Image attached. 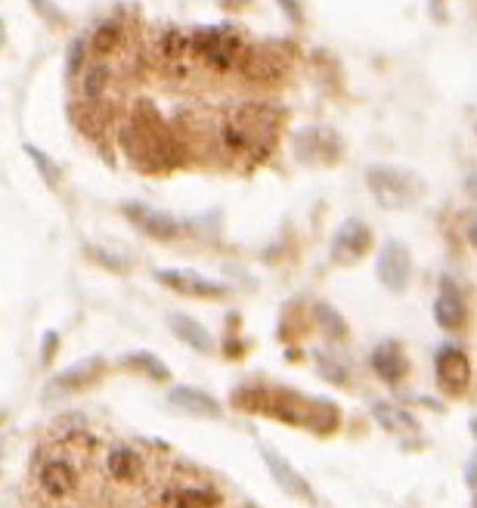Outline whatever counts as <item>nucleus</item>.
Returning <instances> with one entry per match:
<instances>
[{
	"label": "nucleus",
	"instance_id": "f257e3e1",
	"mask_svg": "<svg viewBox=\"0 0 477 508\" xmlns=\"http://www.w3.org/2000/svg\"><path fill=\"white\" fill-rule=\"evenodd\" d=\"M121 143L127 149V159L140 170H168L183 161V149L177 137L164 127L155 109L149 106H136L130 124L121 133Z\"/></svg>",
	"mask_w": 477,
	"mask_h": 508
},
{
	"label": "nucleus",
	"instance_id": "f03ea898",
	"mask_svg": "<svg viewBox=\"0 0 477 508\" xmlns=\"http://www.w3.org/2000/svg\"><path fill=\"white\" fill-rule=\"evenodd\" d=\"M239 406L242 409H260L270 412L288 425H301L310 431H332L338 425V409L329 400H310L301 393H288V391H242L236 393Z\"/></svg>",
	"mask_w": 477,
	"mask_h": 508
},
{
	"label": "nucleus",
	"instance_id": "7ed1b4c3",
	"mask_svg": "<svg viewBox=\"0 0 477 508\" xmlns=\"http://www.w3.org/2000/svg\"><path fill=\"white\" fill-rule=\"evenodd\" d=\"M190 50L195 56H201V59L208 62L211 68H233L239 62V56H242V41L236 38L233 28H195L192 38H190Z\"/></svg>",
	"mask_w": 477,
	"mask_h": 508
},
{
	"label": "nucleus",
	"instance_id": "20e7f679",
	"mask_svg": "<svg viewBox=\"0 0 477 508\" xmlns=\"http://www.w3.org/2000/svg\"><path fill=\"white\" fill-rule=\"evenodd\" d=\"M366 180L381 208H403V205H409L422 192L415 177L406 174V170H394V168H369Z\"/></svg>",
	"mask_w": 477,
	"mask_h": 508
},
{
	"label": "nucleus",
	"instance_id": "39448f33",
	"mask_svg": "<svg viewBox=\"0 0 477 508\" xmlns=\"http://www.w3.org/2000/svg\"><path fill=\"white\" fill-rule=\"evenodd\" d=\"M257 453H260V459H264L266 471H270V477L276 481V486H279L282 493H285V496L298 499V502H304V505H316V493H313V486L304 481V477H301L298 471H294L285 459H282L276 449L266 447V443H260Z\"/></svg>",
	"mask_w": 477,
	"mask_h": 508
},
{
	"label": "nucleus",
	"instance_id": "423d86ee",
	"mask_svg": "<svg viewBox=\"0 0 477 508\" xmlns=\"http://www.w3.org/2000/svg\"><path fill=\"white\" fill-rule=\"evenodd\" d=\"M155 279L186 298H227L229 295V289L223 282H214V279L195 273V270H155Z\"/></svg>",
	"mask_w": 477,
	"mask_h": 508
},
{
	"label": "nucleus",
	"instance_id": "0eeeda50",
	"mask_svg": "<svg viewBox=\"0 0 477 508\" xmlns=\"http://www.w3.org/2000/svg\"><path fill=\"white\" fill-rule=\"evenodd\" d=\"M239 68H242V75L248 78V81H255V84H273L288 71L285 59H282L273 47L242 50V56H239Z\"/></svg>",
	"mask_w": 477,
	"mask_h": 508
},
{
	"label": "nucleus",
	"instance_id": "6e6552de",
	"mask_svg": "<svg viewBox=\"0 0 477 508\" xmlns=\"http://www.w3.org/2000/svg\"><path fill=\"white\" fill-rule=\"evenodd\" d=\"M409 273H412V257L409 248L403 242H387L378 254V279L387 291H406L409 285Z\"/></svg>",
	"mask_w": 477,
	"mask_h": 508
},
{
	"label": "nucleus",
	"instance_id": "1a4fd4ad",
	"mask_svg": "<svg viewBox=\"0 0 477 508\" xmlns=\"http://www.w3.org/2000/svg\"><path fill=\"white\" fill-rule=\"evenodd\" d=\"M369 245H372V230L363 220H344L341 230L335 233V242H332V261L357 263L369 252Z\"/></svg>",
	"mask_w": 477,
	"mask_h": 508
},
{
	"label": "nucleus",
	"instance_id": "9d476101",
	"mask_svg": "<svg viewBox=\"0 0 477 508\" xmlns=\"http://www.w3.org/2000/svg\"><path fill=\"white\" fill-rule=\"evenodd\" d=\"M434 369H437L440 388H446L453 393L465 391L468 384H471V375H474L471 360H468L459 347H440L437 350V360H434Z\"/></svg>",
	"mask_w": 477,
	"mask_h": 508
},
{
	"label": "nucleus",
	"instance_id": "9b49d317",
	"mask_svg": "<svg viewBox=\"0 0 477 508\" xmlns=\"http://www.w3.org/2000/svg\"><path fill=\"white\" fill-rule=\"evenodd\" d=\"M121 211H124V217L136 226V230L152 235V239H177V235H180V224L171 217V214H164V211H155V208L140 205V202L121 205Z\"/></svg>",
	"mask_w": 477,
	"mask_h": 508
},
{
	"label": "nucleus",
	"instance_id": "f8f14e48",
	"mask_svg": "<svg viewBox=\"0 0 477 508\" xmlns=\"http://www.w3.org/2000/svg\"><path fill=\"white\" fill-rule=\"evenodd\" d=\"M294 149H298L301 161H307V164H320V161L329 164L338 159V140L329 131H316V127L301 131L294 137Z\"/></svg>",
	"mask_w": 477,
	"mask_h": 508
},
{
	"label": "nucleus",
	"instance_id": "ddd939ff",
	"mask_svg": "<svg viewBox=\"0 0 477 508\" xmlns=\"http://www.w3.org/2000/svg\"><path fill=\"white\" fill-rule=\"evenodd\" d=\"M168 403L173 409L186 412V416H195V419H220L223 416L220 403H217L211 393H205L199 388H171Z\"/></svg>",
	"mask_w": 477,
	"mask_h": 508
},
{
	"label": "nucleus",
	"instance_id": "4468645a",
	"mask_svg": "<svg viewBox=\"0 0 477 508\" xmlns=\"http://www.w3.org/2000/svg\"><path fill=\"white\" fill-rule=\"evenodd\" d=\"M103 372V356H87V360L75 363V366L62 369L59 375L50 382L47 393H71V391H81L87 384L97 382V375Z\"/></svg>",
	"mask_w": 477,
	"mask_h": 508
},
{
	"label": "nucleus",
	"instance_id": "2eb2a0df",
	"mask_svg": "<svg viewBox=\"0 0 477 508\" xmlns=\"http://www.w3.org/2000/svg\"><path fill=\"white\" fill-rule=\"evenodd\" d=\"M372 369L378 372L385 382L397 384V382L406 378L409 360H406V354H403V347L397 344V341H381V344L372 350Z\"/></svg>",
	"mask_w": 477,
	"mask_h": 508
},
{
	"label": "nucleus",
	"instance_id": "dca6fc26",
	"mask_svg": "<svg viewBox=\"0 0 477 508\" xmlns=\"http://www.w3.org/2000/svg\"><path fill=\"white\" fill-rule=\"evenodd\" d=\"M78 486V471L65 459H50L41 468V490L53 499H65Z\"/></svg>",
	"mask_w": 477,
	"mask_h": 508
},
{
	"label": "nucleus",
	"instance_id": "f3484780",
	"mask_svg": "<svg viewBox=\"0 0 477 508\" xmlns=\"http://www.w3.org/2000/svg\"><path fill=\"white\" fill-rule=\"evenodd\" d=\"M171 328L173 335H177L183 344H190L192 350H199V354H208V350H214V338L211 332H208L201 323H195L192 317H186V313H171Z\"/></svg>",
	"mask_w": 477,
	"mask_h": 508
},
{
	"label": "nucleus",
	"instance_id": "a211bd4d",
	"mask_svg": "<svg viewBox=\"0 0 477 508\" xmlns=\"http://www.w3.org/2000/svg\"><path fill=\"white\" fill-rule=\"evenodd\" d=\"M434 319L443 328H462V323H465V304L450 282H443V289H440V298L434 304Z\"/></svg>",
	"mask_w": 477,
	"mask_h": 508
},
{
	"label": "nucleus",
	"instance_id": "6ab92c4d",
	"mask_svg": "<svg viewBox=\"0 0 477 508\" xmlns=\"http://www.w3.org/2000/svg\"><path fill=\"white\" fill-rule=\"evenodd\" d=\"M106 468H108V474L118 477V481H136L143 471V459L130 447H115L106 459Z\"/></svg>",
	"mask_w": 477,
	"mask_h": 508
},
{
	"label": "nucleus",
	"instance_id": "aec40b11",
	"mask_svg": "<svg viewBox=\"0 0 477 508\" xmlns=\"http://www.w3.org/2000/svg\"><path fill=\"white\" fill-rule=\"evenodd\" d=\"M372 416L381 428H387V431H394V434H418V421L412 419L409 412L397 409V406H390V403H375Z\"/></svg>",
	"mask_w": 477,
	"mask_h": 508
},
{
	"label": "nucleus",
	"instance_id": "412c9836",
	"mask_svg": "<svg viewBox=\"0 0 477 508\" xmlns=\"http://www.w3.org/2000/svg\"><path fill=\"white\" fill-rule=\"evenodd\" d=\"M124 366H127V369H136V372H143V375L155 378V382H168V378H171L168 366H164V363L158 360V356L146 354V350H136V354H130L127 360H124Z\"/></svg>",
	"mask_w": 477,
	"mask_h": 508
},
{
	"label": "nucleus",
	"instance_id": "4be33fe9",
	"mask_svg": "<svg viewBox=\"0 0 477 508\" xmlns=\"http://www.w3.org/2000/svg\"><path fill=\"white\" fill-rule=\"evenodd\" d=\"M71 118H75V124L81 127V131H84L90 140H99V137H103L106 118H103V112H99L97 106H75V109H71Z\"/></svg>",
	"mask_w": 477,
	"mask_h": 508
},
{
	"label": "nucleus",
	"instance_id": "5701e85b",
	"mask_svg": "<svg viewBox=\"0 0 477 508\" xmlns=\"http://www.w3.org/2000/svg\"><path fill=\"white\" fill-rule=\"evenodd\" d=\"M121 38H124V31H121V25L118 22H106V25H99L97 31H93V53L97 56H108V53H115L118 50V44H121Z\"/></svg>",
	"mask_w": 477,
	"mask_h": 508
},
{
	"label": "nucleus",
	"instance_id": "b1692460",
	"mask_svg": "<svg viewBox=\"0 0 477 508\" xmlns=\"http://www.w3.org/2000/svg\"><path fill=\"white\" fill-rule=\"evenodd\" d=\"M25 152H28V155H31V161H34V164H38V170H41V177H43V180H47V183H53V186H56V183H59L62 170H59V168H56V164H53V161H50V159H47V155H43V152H38V149H34V146H25Z\"/></svg>",
	"mask_w": 477,
	"mask_h": 508
},
{
	"label": "nucleus",
	"instance_id": "393cba45",
	"mask_svg": "<svg viewBox=\"0 0 477 508\" xmlns=\"http://www.w3.org/2000/svg\"><path fill=\"white\" fill-rule=\"evenodd\" d=\"M186 50H190V38H183L180 31H171L162 44V56L164 59H183Z\"/></svg>",
	"mask_w": 477,
	"mask_h": 508
},
{
	"label": "nucleus",
	"instance_id": "a878e982",
	"mask_svg": "<svg viewBox=\"0 0 477 508\" xmlns=\"http://www.w3.org/2000/svg\"><path fill=\"white\" fill-rule=\"evenodd\" d=\"M316 317H320L322 323H325V328H329V335H332V338H344V335H347V326H344V319L338 317V313L332 310V307L320 304V307H316Z\"/></svg>",
	"mask_w": 477,
	"mask_h": 508
},
{
	"label": "nucleus",
	"instance_id": "bb28decb",
	"mask_svg": "<svg viewBox=\"0 0 477 508\" xmlns=\"http://www.w3.org/2000/svg\"><path fill=\"white\" fill-rule=\"evenodd\" d=\"M106 84H108V68H106V66H97V68H90V71H87L84 93L93 99V96H99V93L106 90Z\"/></svg>",
	"mask_w": 477,
	"mask_h": 508
},
{
	"label": "nucleus",
	"instance_id": "cd10ccee",
	"mask_svg": "<svg viewBox=\"0 0 477 508\" xmlns=\"http://www.w3.org/2000/svg\"><path fill=\"white\" fill-rule=\"evenodd\" d=\"M78 68H81V41H75V44H71V50H69V71L75 75Z\"/></svg>",
	"mask_w": 477,
	"mask_h": 508
},
{
	"label": "nucleus",
	"instance_id": "c85d7f7f",
	"mask_svg": "<svg viewBox=\"0 0 477 508\" xmlns=\"http://www.w3.org/2000/svg\"><path fill=\"white\" fill-rule=\"evenodd\" d=\"M468 486H474V462L468 465Z\"/></svg>",
	"mask_w": 477,
	"mask_h": 508
}]
</instances>
